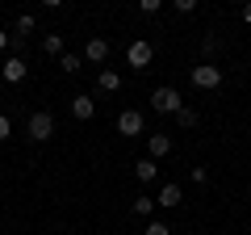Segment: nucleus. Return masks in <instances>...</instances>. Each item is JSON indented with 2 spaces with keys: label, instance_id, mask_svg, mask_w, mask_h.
I'll return each instance as SVG.
<instances>
[{
  "label": "nucleus",
  "instance_id": "19",
  "mask_svg": "<svg viewBox=\"0 0 251 235\" xmlns=\"http://www.w3.org/2000/svg\"><path fill=\"white\" fill-rule=\"evenodd\" d=\"M13 135V122H9V118H4V114H0V143H4V139H9Z\"/></svg>",
  "mask_w": 251,
  "mask_h": 235
},
{
  "label": "nucleus",
  "instance_id": "7",
  "mask_svg": "<svg viewBox=\"0 0 251 235\" xmlns=\"http://www.w3.org/2000/svg\"><path fill=\"white\" fill-rule=\"evenodd\" d=\"M84 59H88V63H105V59H109V42H105V38H88Z\"/></svg>",
  "mask_w": 251,
  "mask_h": 235
},
{
  "label": "nucleus",
  "instance_id": "1",
  "mask_svg": "<svg viewBox=\"0 0 251 235\" xmlns=\"http://www.w3.org/2000/svg\"><path fill=\"white\" fill-rule=\"evenodd\" d=\"M151 59H155V46L147 42V38H134V42L126 46V63L134 67V72H147V67H151Z\"/></svg>",
  "mask_w": 251,
  "mask_h": 235
},
{
  "label": "nucleus",
  "instance_id": "9",
  "mask_svg": "<svg viewBox=\"0 0 251 235\" xmlns=\"http://www.w3.org/2000/svg\"><path fill=\"white\" fill-rule=\"evenodd\" d=\"M180 202H184L180 185H163V189H159V202H155V206H159V210H176Z\"/></svg>",
  "mask_w": 251,
  "mask_h": 235
},
{
  "label": "nucleus",
  "instance_id": "14",
  "mask_svg": "<svg viewBox=\"0 0 251 235\" xmlns=\"http://www.w3.org/2000/svg\"><path fill=\"white\" fill-rule=\"evenodd\" d=\"M176 122H180V126H197V109H193V105H180L176 109Z\"/></svg>",
  "mask_w": 251,
  "mask_h": 235
},
{
  "label": "nucleus",
  "instance_id": "4",
  "mask_svg": "<svg viewBox=\"0 0 251 235\" xmlns=\"http://www.w3.org/2000/svg\"><path fill=\"white\" fill-rule=\"evenodd\" d=\"M180 105H184V101H180L176 88H155L151 92V109H159V114H176Z\"/></svg>",
  "mask_w": 251,
  "mask_h": 235
},
{
  "label": "nucleus",
  "instance_id": "22",
  "mask_svg": "<svg viewBox=\"0 0 251 235\" xmlns=\"http://www.w3.org/2000/svg\"><path fill=\"white\" fill-rule=\"evenodd\" d=\"M4 46H9V34H4V29H0V51H4Z\"/></svg>",
  "mask_w": 251,
  "mask_h": 235
},
{
  "label": "nucleus",
  "instance_id": "15",
  "mask_svg": "<svg viewBox=\"0 0 251 235\" xmlns=\"http://www.w3.org/2000/svg\"><path fill=\"white\" fill-rule=\"evenodd\" d=\"M42 51L46 55H63V34H46L42 38Z\"/></svg>",
  "mask_w": 251,
  "mask_h": 235
},
{
  "label": "nucleus",
  "instance_id": "2",
  "mask_svg": "<svg viewBox=\"0 0 251 235\" xmlns=\"http://www.w3.org/2000/svg\"><path fill=\"white\" fill-rule=\"evenodd\" d=\"M25 135L34 139V143H46V139L54 135V118L46 114V109H38V114L29 118V126H25Z\"/></svg>",
  "mask_w": 251,
  "mask_h": 235
},
{
  "label": "nucleus",
  "instance_id": "3",
  "mask_svg": "<svg viewBox=\"0 0 251 235\" xmlns=\"http://www.w3.org/2000/svg\"><path fill=\"white\" fill-rule=\"evenodd\" d=\"M193 84H197V88H218V84H222V67L218 63H197L193 67Z\"/></svg>",
  "mask_w": 251,
  "mask_h": 235
},
{
  "label": "nucleus",
  "instance_id": "16",
  "mask_svg": "<svg viewBox=\"0 0 251 235\" xmlns=\"http://www.w3.org/2000/svg\"><path fill=\"white\" fill-rule=\"evenodd\" d=\"M59 67H63L67 76H75V72L84 67V59H80V55H63V59H59Z\"/></svg>",
  "mask_w": 251,
  "mask_h": 235
},
{
  "label": "nucleus",
  "instance_id": "21",
  "mask_svg": "<svg viewBox=\"0 0 251 235\" xmlns=\"http://www.w3.org/2000/svg\"><path fill=\"white\" fill-rule=\"evenodd\" d=\"M243 21H251V0H247V4H243Z\"/></svg>",
  "mask_w": 251,
  "mask_h": 235
},
{
  "label": "nucleus",
  "instance_id": "8",
  "mask_svg": "<svg viewBox=\"0 0 251 235\" xmlns=\"http://www.w3.org/2000/svg\"><path fill=\"white\" fill-rule=\"evenodd\" d=\"M72 114L80 118V122H88V118L97 114V101H92L88 92H80V97H72Z\"/></svg>",
  "mask_w": 251,
  "mask_h": 235
},
{
  "label": "nucleus",
  "instance_id": "10",
  "mask_svg": "<svg viewBox=\"0 0 251 235\" xmlns=\"http://www.w3.org/2000/svg\"><path fill=\"white\" fill-rule=\"evenodd\" d=\"M147 151H151V160L159 164L163 155L172 151V139H168V135H151V139H147Z\"/></svg>",
  "mask_w": 251,
  "mask_h": 235
},
{
  "label": "nucleus",
  "instance_id": "18",
  "mask_svg": "<svg viewBox=\"0 0 251 235\" xmlns=\"http://www.w3.org/2000/svg\"><path fill=\"white\" fill-rule=\"evenodd\" d=\"M143 235H172V231H168V223H159V218H155V223H147Z\"/></svg>",
  "mask_w": 251,
  "mask_h": 235
},
{
  "label": "nucleus",
  "instance_id": "11",
  "mask_svg": "<svg viewBox=\"0 0 251 235\" xmlns=\"http://www.w3.org/2000/svg\"><path fill=\"white\" fill-rule=\"evenodd\" d=\"M134 176H138L143 185H151L155 176H159V164H155L151 155H147V160H138V164H134Z\"/></svg>",
  "mask_w": 251,
  "mask_h": 235
},
{
  "label": "nucleus",
  "instance_id": "20",
  "mask_svg": "<svg viewBox=\"0 0 251 235\" xmlns=\"http://www.w3.org/2000/svg\"><path fill=\"white\" fill-rule=\"evenodd\" d=\"M176 13H197V0H176Z\"/></svg>",
  "mask_w": 251,
  "mask_h": 235
},
{
  "label": "nucleus",
  "instance_id": "5",
  "mask_svg": "<svg viewBox=\"0 0 251 235\" xmlns=\"http://www.w3.org/2000/svg\"><path fill=\"white\" fill-rule=\"evenodd\" d=\"M117 130H122L126 139L143 135V114H138V109H122V114H117Z\"/></svg>",
  "mask_w": 251,
  "mask_h": 235
},
{
  "label": "nucleus",
  "instance_id": "12",
  "mask_svg": "<svg viewBox=\"0 0 251 235\" xmlns=\"http://www.w3.org/2000/svg\"><path fill=\"white\" fill-rule=\"evenodd\" d=\"M97 84H100V92H117V88H122V76H117V72H109V67H105V72L97 76Z\"/></svg>",
  "mask_w": 251,
  "mask_h": 235
},
{
  "label": "nucleus",
  "instance_id": "13",
  "mask_svg": "<svg viewBox=\"0 0 251 235\" xmlns=\"http://www.w3.org/2000/svg\"><path fill=\"white\" fill-rule=\"evenodd\" d=\"M130 206H134V214H143V218H151V214H155V198H147V193H138Z\"/></svg>",
  "mask_w": 251,
  "mask_h": 235
},
{
  "label": "nucleus",
  "instance_id": "6",
  "mask_svg": "<svg viewBox=\"0 0 251 235\" xmlns=\"http://www.w3.org/2000/svg\"><path fill=\"white\" fill-rule=\"evenodd\" d=\"M25 72H29V67H25V59H21V55H9V59H4V67H0V76H4L9 84H21V80H25Z\"/></svg>",
  "mask_w": 251,
  "mask_h": 235
},
{
  "label": "nucleus",
  "instance_id": "17",
  "mask_svg": "<svg viewBox=\"0 0 251 235\" xmlns=\"http://www.w3.org/2000/svg\"><path fill=\"white\" fill-rule=\"evenodd\" d=\"M34 26H38V17H34V13H21V17H17V34H29Z\"/></svg>",
  "mask_w": 251,
  "mask_h": 235
}]
</instances>
